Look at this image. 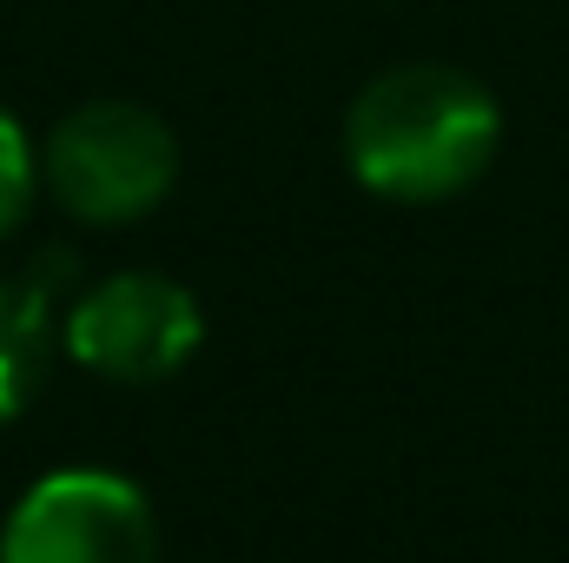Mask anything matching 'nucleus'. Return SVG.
I'll return each instance as SVG.
<instances>
[{
    "label": "nucleus",
    "instance_id": "obj_5",
    "mask_svg": "<svg viewBox=\"0 0 569 563\" xmlns=\"http://www.w3.org/2000/svg\"><path fill=\"white\" fill-rule=\"evenodd\" d=\"M47 318H53V298L33 279H0V424H13L40 378H47Z\"/></svg>",
    "mask_w": 569,
    "mask_h": 563
},
{
    "label": "nucleus",
    "instance_id": "obj_6",
    "mask_svg": "<svg viewBox=\"0 0 569 563\" xmlns=\"http://www.w3.org/2000/svg\"><path fill=\"white\" fill-rule=\"evenodd\" d=\"M33 192H40V152L27 140V127L0 107V239L33 213Z\"/></svg>",
    "mask_w": 569,
    "mask_h": 563
},
{
    "label": "nucleus",
    "instance_id": "obj_4",
    "mask_svg": "<svg viewBox=\"0 0 569 563\" xmlns=\"http://www.w3.org/2000/svg\"><path fill=\"white\" fill-rule=\"evenodd\" d=\"M206 338L199 298L166 273H113L87 285L67 312V352L120 385L172 378Z\"/></svg>",
    "mask_w": 569,
    "mask_h": 563
},
{
    "label": "nucleus",
    "instance_id": "obj_3",
    "mask_svg": "<svg viewBox=\"0 0 569 563\" xmlns=\"http://www.w3.org/2000/svg\"><path fill=\"white\" fill-rule=\"evenodd\" d=\"M0 563H159V524L140 484L113 471H53L13 504Z\"/></svg>",
    "mask_w": 569,
    "mask_h": 563
},
{
    "label": "nucleus",
    "instance_id": "obj_2",
    "mask_svg": "<svg viewBox=\"0 0 569 563\" xmlns=\"http://www.w3.org/2000/svg\"><path fill=\"white\" fill-rule=\"evenodd\" d=\"M40 179L53 206L73 213L80 226H133L172 192L179 140L159 113L133 100H93L47 134Z\"/></svg>",
    "mask_w": 569,
    "mask_h": 563
},
{
    "label": "nucleus",
    "instance_id": "obj_1",
    "mask_svg": "<svg viewBox=\"0 0 569 563\" xmlns=\"http://www.w3.org/2000/svg\"><path fill=\"white\" fill-rule=\"evenodd\" d=\"M503 113L483 80L443 60L378 73L345 113V166L365 192L398 206H437L477 186L497 159Z\"/></svg>",
    "mask_w": 569,
    "mask_h": 563
}]
</instances>
